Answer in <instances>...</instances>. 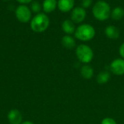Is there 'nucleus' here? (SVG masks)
<instances>
[{
  "label": "nucleus",
  "mask_w": 124,
  "mask_h": 124,
  "mask_svg": "<svg viewBox=\"0 0 124 124\" xmlns=\"http://www.w3.org/2000/svg\"><path fill=\"white\" fill-rule=\"evenodd\" d=\"M7 1H9V0H7Z\"/></svg>",
  "instance_id": "nucleus-23"
},
{
  "label": "nucleus",
  "mask_w": 124,
  "mask_h": 124,
  "mask_svg": "<svg viewBox=\"0 0 124 124\" xmlns=\"http://www.w3.org/2000/svg\"><path fill=\"white\" fill-rule=\"evenodd\" d=\"M110 71L116 75H124V59L116 58L110 64Z\"/></svg>",
  "instance_id": "nucleus-7"
},
{
  "label": "nucleus",
  "mask_w": 124,
  "mask_h": 124,
  "mask_svg": "<svg viewBox=\"0 0 124 124\" xmlns=\"http://www.w3.org/2000/svg\"><path fill=\"white\" fill-rule=\"evenodd\" d=\"M119 53H120V56L122 57V58L124 59V42L121 44V45L120 46V48H119Z\"/></svg>",
  "instance_id": "nucleus-20"
},
{
  "label": "nucleus",
  "mask_w": 124,
  "mask_h": 124,
  "mask_svg": "<svg viewBox=\"0 0 124 124\" xmlns=\"http://www.w3.org/2000/svg\"><path fill=\"white\" fill-rule=\"evenodd\" d=\"M75 0H58L57 7L63 12H67L73 9Z\"/></svg>",
  "instance_id": "nucleus-9"
},
{
  "label": "nucleus",
  "mask_w": 124,
  "mask_h": 124,
  "mask_svg": "<svg viewBox=\"0 0 124 124\" xmlns=\"http://www.w3.org/2000/svg\"><path fill=\"white\" fill-rule=\"evenodd\" d=\"M110 79V74L108 71H102L97 76V82L100 85H104L108 83Z\"/></svg>",
  "instance_id": "nucleus-15"
},
{
  "label": "nucleus",
  "mask_w": 124,
  "mask_h": 124,
  "mask_svg": "<svg viewBox=\"0 0 124 124\" xmlns=\"http://www.w3.org/2000/svg\"><path fill=\"white\" fill-rule=\"evenodd\" d=\"M81 75L84 79H86V80L92 79L94 76L93 68L91 66L87 65V64L82 66V67L81 69Z\"/></svg>",
  "instance_id": "nucleus-14"
},
{
  "label": "nucleus",
  "mask_w": 124,
  "mask_h": 124,
  "mask_svg": "<svg viewBox=\"0 0 124 124\" xmlns=\"http://www.w3.org/2000/svg\"><path fill=\"white\" fill-rule=\"evenodd\" d=\"M62 46L66 49H73L76 47V40L70 35H65L61 40Z\"/></svg>",
  "instance_id": "nucleus-12"
},
{
  "label": "nucleus",
  "mask_w": 124,
  "mask_h": 124,
  "mask_svg": "<svg viewBox=\"0 0 124 124\" xmlns=\"http://www.w3.org/2000/svg\"><path fill=\"white\" fill-rule=\"evenodd\" d=\"M57 6V0H44L42 4L43 10L45 12H53Z\"/></svg>",
  "instance_id": "nucleus-13"
},
{
  "label": "nucleus",
  "mask_w": 124,
  "mask_h": 124,
  "mask_svg": "<svg viewBox=\"0 0 124 124\" xmlns=\"http://www.w3.org/2000/svg\"><path fill=\"white\" fill-rule=\"evenodd\" d=\"M18 2L21 3V4H28V3H30L33 0H17Z\"/></svg>",
  "instance_id": "nucleus-21"
},
{
  "label": "nucleus",
  "mask_w": 124,
  "mask_h": 124,
  "mask_svg": "<svg viewBox=\"0 0 124 124\" xmlns=\"http://www.w3.org/2000/svg\"><path fill=\"white\" fill-rule=\"evenodd\" d=\"M49 25V18L44 13H38L31 21V29L37 33H41L47 29Z\"/></svg>",
  "instance_id": "nucleus-3"
},
{
  "label": "nucleus",
  "mask_w": 124,
  "mask_h": 124,
  "mask_svg": "<svg viewBox=\"0 0 124 124\" xmlns=\"http://www.w3.org/2000/svg\"><path fill=\"white\" fill-rule=\"evenodd\" d=\"M86 16V12L84 8L82 7H77L72 10L70 14V20L74 23H82Z\"/></svg>",
  "instance_id": "nucleus-6"
},
{
  "label": "nucleus",
  "mask_w": 124,
  "mask_h": 124,
  "mask_svg": "<svg viewBox=\"0 0 124 124\" xmlns=\"http://www.w3.org/2000/svg\"><path fill=\"white\" fill-rule=\"evenodd\" d=\"M76 55L79 61L87 64L90 63L94 58L92 49L86 45H79L76 49Z\"/></svg>",
  "instance_id": "nucleus-4"
},
{
  "label": "nucleus",
  "mask_w": 124,
  "mask_h": 124,
  "mask_svg": "<svg viewBox=\"0 0 124 124\" xmlns=\"http://www.w3.org/2000/svg\"><path fill=\"white\" fill-rule=\"evenodd\" d=\"M31 7V10L33 12H39L41 9V6L40 3L37 1H32Z\"/></svg>",
  "instance_id": "nucleus-17"
},
{
  "label": "nucleus",
  "mask_w": 124,
  "mask_h": 124,
  "mask_svg": "<svg viewBox=\"0 0 124 124\" xmlns=\"http://www.w3.org/2000/svg\"><path fill=\"white\" fill-rule=\"evenodd\" d=\"M124 16V9L121 7H116L112 11L110 17L115 20H121Z\"/></svg>",
  "instance_id": "nucleus-16"
},
{
  "label": "nucleus",
  "mask_w": 124,
  "mask_h": 124,
  "mask_svg": "<svg viewBox=\"0 0 124 124\" xmlns=\"http://www.w3.org/2000/svg\"><path fill=\"white\" fill-rule=\"evenodd\" d=\"M92 4V0H82L81 1V7L83 8H88Z\"/></svg>",
  "instance_id": "nucleus-19"
},
{
  "label": "nucleus",
  "mask_w": 124,
  "mask_h": 124,
  "mask_svg": "<svg viewBox=\"0 0 124 124\" xmlns=\"http://www.w3.org/2000/svg\"><path fill=\"white\" fill-rule=\"evenodd\" d=\"M101 124H117L116 121L111 118H105L102 121Z\"/></svg>",
  "instance_id": "nucleus-18"
},
{
  "label": "nucleus",
  "mask_w": 124,
  "mask_h": 124,
  "mask_svg": "<svg viewBox=\"0 0 124 124\" xmlns=\"http://www.w3.org/2000/svg\"><path fill=\"white\" fill-rule=\"evenodd\" d=\"M105 34L109 39H117L120 36L119 29L113 25H110L107 26L105 29Z\"/></svg>",
  "instance_id": "nucleus-10"
},
{
  "label": "nucleus",
  "mask_w": 124,
  "mask_h": 124,
  "mask_svg": "<svg viewBox=\"0 0 124 124\" xmlns=\"http://www.w3.org/2000/svg\"><path fill=\"white\" fill-rule=\"evenodd\" d=\"M21 124H34L33 123H32L31 121H25V122H23Z\"/></svg>",
  "instance_id": "nucleus-22"
},
{
  "label": "nucleus",
  "mask_w": 124,
  "mask_h": 124,
  "mask_svg": "<svg viewBox=\"0 0 124 124\" xmlns=\"http://www.w3.org/2000/svg\"><path fill=\"white\" fill-rule=\"evenodd\" d=\"M9 122L11 124H21L23 116L21 113L16 109L11 110L7 115Z\"/></svg>",
  "instance_id": "nucleus-8"
},
{
  "label": "nucleus",
  "mask_w": 124,
  "mask_h": 124,
  "mask_svg": "<svg viewBox=\"0 0 124 124\" xmlns=\"http://www.w3.org/2000/svg\"><path fill=\"white\" fill-rule=\"evenodd\" d=\"M15 16L21 23H27L31 18V11L26 5L21 4L15 10Z\"/></svg>",
  "instance_id": "nucleus-5"
},
{
  "label": "nucleus",
  "mask_w": 124,
  "mask_h": 124,
  "mask_svg": "<svg viewBox=\"0 0 124 124\" xmlns=\"http://www.w3.org/2000/svg\"><path fill=\"white\" fill-rule=\"evenodd\" d=\"M62 29L67 35H70L72 34H74L76 31V26H75L74 23L71 20H69V19L65 20L62 22Z\"/></svg>",
  "instance_id": "nucleus-11"
},
{
  "label": "nucleus",
  "mask_w": 124,
  "mask_h": 124,
  "mask_svg": "<svg viewBox=\"0 0 124 124\" xmlns=\"http://www.w3.org/2000/svg\"><path fill=\"white\" fill-rule=\"evenodd\" d=\"M92 14L94 17L98 20L104 21L110 17V6L105 1H98L93 6Z\"/></svg>",
  "instance_id": "nucleus-1"
},
{
  "label": "nucleus",
  "mask_w": 124,
  "mask_h": 124,
  "mask_svg": "<svg viewBox=\"0 0 124 124\" xmlns=\"http://www.w3.org/2000/svg\"><path fill=\"white\" fill-rule=\"evenodd\" d=\"M75 37L78 39L84 42H87L92 39L96 34L94 28L87 23H84L78 26L75 31Z\"/></svg>",
  "instance_id": "nucleus-2"
}]
</instances>
